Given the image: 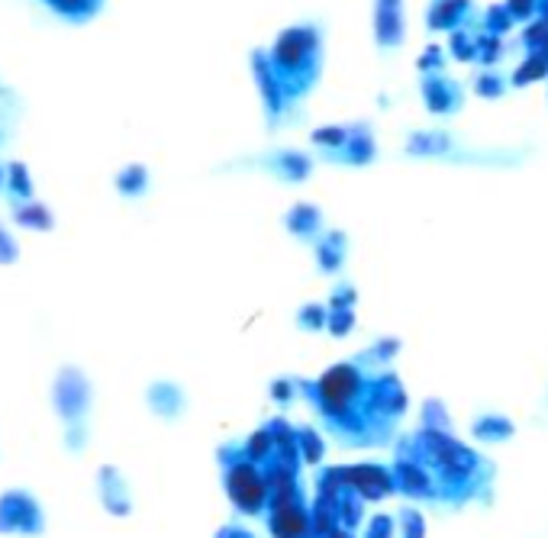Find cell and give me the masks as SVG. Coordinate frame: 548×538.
Listing matches in <instances>:
<instances>
[{"instance_id": "1", "label": "cell", "mask_w": 548, "mask_h": 538, "mask_svg": "<svg viewBox=\"0 0 548 538\" xmlns=\"http://www.w3.org/2000/svg\"><path fill=\"white\" fill-rule=\"evenodd\" d=\"M10 187H13L20 197H29V181H27V168H23V165H13V168H10Z\"/></svg>"}, {"instance_id": "2", "label": "cell", "mask_w": 548, "mask_h": 538, "mask_svg": "<svg viewBox=\"0 0 548 538\" xmlns=\"http://www.w3.org/2000/svg\"><path fill=\"white\" fill-rule=\"evenodd\" d=\"M90 4L94 0H52V7H59L62 13H84V10H90Z\"/></svg>"}]
</instances>
